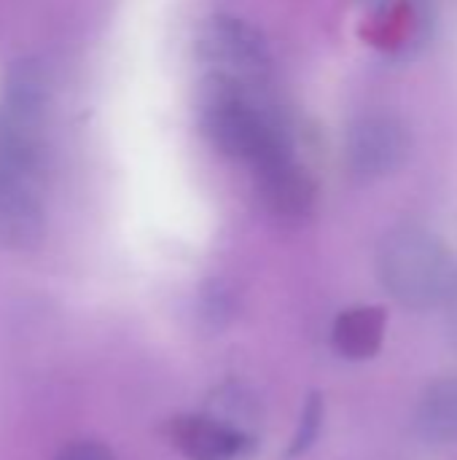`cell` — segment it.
<instances>
[{
	"label": "cell",
	"instance_id": "obj_9",
	"mask_svg": "<svg viewBox=\"0 0 457 460\" xmlns=\"http://www.w3.org/2000/svg\"><path fill=\"white\" fill-rule=\"evenodd\" d=\"M415 429L434 445H457V377L436 380L423 391Z\"/></svg>",
	"mask_w": 457,
	"mask_h": 460
},
{
	"label": "cell",
	"instance_id": "obj_4",
	"mask_svg": "<svg viewBox=\"0 0 457 460\" xmlns=\"http://www.w3.org/2000/svg\"><path fill=\"white\" fill-rule=\"evenodd\" d=\"M46 234L40 183L0 170V245L32 251Z\"/></svg>",
	"mask_w": 457,
	"mask_h": 460
},
{
	"label": "cell",
	"instance_id": "obj_10",
	"mask_svg": "<svg viewBox=\"0 0 457 460\" xmlns=\"http://www.w3.org/2000/svg\"><path fill=\"white\" fill-rule=\"evenodd\" d=\"M321 426H323V399H321V394H312L304 402V410H302V418H299V429H296V434H294V439H291V445H288L283 458H302L315 445V439L321 434Z\"/></svg>",
	"mask_w": 457,
	"mask_h": 460
},
{
	"label": "cell",
	"instance_id": "obj_3",
	"mask_svg": "<svg viewBox=\"0 0 457 460\" xmlns=\"http://www.w3.org/2000/svg\"><path fill=\"white\" fill-rule=\"evenodd\" d=\"M412 151L409 127L396 113H364L358 116L345 140L347 170L358 181H377L396 172Z\"/></svg>",
	"mask_w": 457,
	"mask_h": 460
},
{
	"label": "cell",
	"instance_id": "obj_7",
	"mask_svg": "<svg viewBox=\"0 0 457 460\" xmlns=\"http://www.w3.org/2000/svg\"><path fill=\"white\" fill-rule=\"evenodd\" d=\"M51 102V73L38 57L16 59L3 81L0 108L30 119H46Z\"/></svg>",
	"mask_w": 457,
	"mask_h": 460
},
{
	"label": "cell",
	"instance_id": "obj_2",
	"mask_svg": "<svg viewBox=\"0 0 457 460\" xmlns=\"http://www.w3.org/2000/svg\"><path fill=\"white\" fill-rule=\"evenodd\" d=\"M194 51L202 62L213 65V70L237 81L264 78L272 67V51L261 30L232 13H215L205 19L197 30Z\"/></svg>",
	"mask_w": 457,
	"mask_h": 460
},
{
	"label": "cell",
	"instance_id": "obj_12",
	"mask_svg": "<svg viewBox=\"0 0 457 460\" xmlns=\"http://www.w3.org/2000/svg\"><path fill=\"white\" fill-rule=\"evenodd\" d=\"M444 307L450 310V337H453V342L457 345V288H455V294L450 296V302H447Z\"/></svg>",
	"mask_w": 457,
	"mask_h": 460
},
{
	"label": "cell",
	"instance_id": "obj_5",
	"mask_svg": "<svg viewBox=\"0 0 457 460\" xmlns=\"http://www.w3.org/2000/svg\"><path fill=\"white\" fill-rule=\"evenodd\" d=\"M170 442L189 460H232L245 450L248 434L215 415H180L170 420Z\"/></svg>",
	"mask_w": 457,
	"mask_h": 460
},
{
	"label": "cell",
	"instance_id": "obj_8",
	"mask_svg": "<svg viewBox=\"0 0 457 460\" xmlns=\"http://www.w3.org/2000/svg\"><path fill=\"white\" fill-rule=\"evenodd\" d=\"M385 329H388L385 310L361 305V307H350L339 313V318L331 326V342L339 356L350 361H366L380 353Z\"/></svg>",
	"mask_w": 457,
	"mask_h": 460
},
{
	"label": "cell",
	"instance_id": "obj_6",
	"mask_svg": "<svg viewBox=\"0 0 457 460\" xmlns=\"http://www.w3.org/2000/svg\"><path fill=\"white\" fill-rule=\"evenodd\" d=\"M259 172V194L264 208L280 221H302L315 208V183L296 159L277 162Z\"/></svg>",
	"mask_w": 457,
	"mask_h": 460
},
{
	"label": "cell",
	"instance_id": "obj_11",
	"mask_svg": "<svg viewBox=\"0 0 457 460\" xmlns=\"http://www.w3.org/2000/svg\"><path fill=\"white\" fill-rule=\"evenodd\" d=\"M57 460H119L105 445L100 442H89V439H81V442H73L67 447H62V453L57 456Z\"/></svg>",
	"mask_w": 457,
	"mask_h": 460
},
{
	"label": "cell",
	"instance_id": "obj_1",
	"mask_svg": "<svg viewBox=\"0 0 457 460\" xmlns=\"http://www.w3.org/2000/svg\"><path fill=\"white\" fill-rule=\"evenodd\" d=\"M377 275L385 291L409 310L444 307L457 288V259L426 226L391 229L377 248Z\"/></svg>",
	"mask_w": 457,
	"mask_h": 460
}]
</instances>
